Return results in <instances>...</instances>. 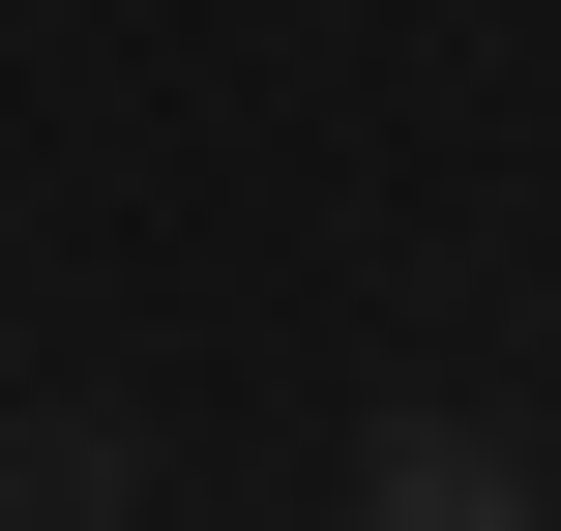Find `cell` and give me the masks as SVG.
Segmentation results:
<instances>
[{
    "instance_id": "1",
    "label": "cell",
    "mask_w": 561,
    "mask_h": 531,
    "mask_svg": "<svg viewBox=\"0 0 561 531\" xmlns=\"http://www.w3.org/2000/svg\"><path fill=\"white\" fill-rule=\"evenodd\" d=\"M355 531H561V503L503 473V443H473V414H385V473H355Z\"/></svg>"
},
{
    "instance_id": "2",
    "label": "cell",
    "mask_w": 561,
    "mask_h": 531,
    "mask_svg": "<svg viewBox=\"0 0 561 531\" xmlns=\"http://www.w3.org/2000/svg\"><path fill=\"white\" fill-rule=\"evenodd\" d=\"M118 503H148L118 443H0V531H118Z\"/></svg>"
}]
</instances>
